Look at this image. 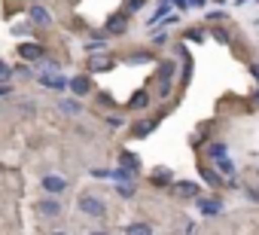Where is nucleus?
Wrapping results in <instances>:
<instances>
[{
    "label": "nucleus",
    "mask_w": 259,
    "mask_h": 235,
    "mask_svg": "<svg viewBox=\"0 0 259 235\" xmlns=\"http://www.w3.org/2000/svg\"><path fill=\"white\" fill-rule=\"evenodd\" d=\"M76 205H79V211H82L89 220H104V217H107V205H104L98 195H92V192H82Z\"/></svg>",
    "instance_id": "1"
},
{
    "label": "nucleus",
    "mask_w": 259,
    "mask_h": 235,
    "mask_svg": "<svg viewBox=\"0 0 259 235\" xmlns=\"http://www.w3.org/2000/svg\"><path fill=\"white\" fill-rule=\"evenodd\" d=\"M37 83H40V86H46V89H55V92H64V89H70V80H64L61 73H55V67L43 70V73L37 76Z\"/></svg>",
    "instance_id": "2"
},
{
    "label": "nucleus",
    "mask_w": 259,
    "mask_h": 235,
    "mask_svg": "<svg viewBox=\"0 0 259 235\" xmlns=\"http://www.w3.org/2000/svg\"><path fill=\"white\" fill-rule=\"evenodd\" d=\"M34 211H37L40 217L52 220V217H61V202H58V195H49V199H37Z\"/></svg>",
    "instance_id": "3"
},
{
    "label": "nucleus",
    "mask_w": 259,
    "mask_h": 235,
    "mask_svg": "<svg viewBox=\"0 0 259 235\" xmlns=\"http://www.w3.org/2000/svg\"><path fill=\"white\" fill-rule=\"evenodd\" d=\"M40 186H43V192H49V195H61V192L67 189V177H61V174H43Z\"/></svg>",
    "instance_id": "4"
},
{
    "label": "nucleus",
    "mask_w": 259,
    "mask_h": 235,
    "mask_svg": "<svg viewBox=\"0 0 259 235\" xmlns=\"http://www.w3.org/2000/svg\"><path fill=\"white\" fill-rule=\"evenodd\" d=\"M113 58L110 55H101V52H95V55H89V70L92 73H107V70H113Z\"/></svg>",
    "instance_id": "5"
},
{
    "label": "nucleus",
    "mask_w": 259,
    "mask_h": 235,
    "mask_svg": "<svg viewBox=\"0 0 259 235\" xmlns=\"http://www.w3.org/2000/svg\"><path fill=\"white\" fill-rule=\"evenodd\" d=\"M70 92H73L76 98H85V95L92 92V83H89V76H85V73H79V76H70Z\"/></svg>",
    "instance_id": "6"
},
{
    "label": "nucleus",
    "mask_w": 259,
    "mask_h": 235,
    "mask_svg": "<svg viewBox=\"0 0 259 235\" xmlns=\"http://www.w3.org/2000/svg\"><path fill=\"white\" fill-rule=\"evenodd\" d=\"M119 168H122L125 174H132V177H135L138 168H141V159H138L135 153H122V156H119Z\"/></svg>",
    "instance_id": "7"
},
{
    "label": "nucleus",
    "mask_w": 259,
    "mask_h": 235,
    "mask_svg": "<svg viewBox=\"0 0 259 235\" xmlns=\"http://www.w3.org/2000/svg\"><path fill=\"white\" fill-rule=\"evenodd\" d=\"M198 211H201L204 217H217V214H223V202H220V199H201V202H198Z\"/></svg>",
    "instance_id": "8"
},
{
    "label": "nucleus",
    "mask_w": 259,
    "mask_h": 235,
    "mask_svg": "<svg viewBox=\"0 0 259 235\" xmlns=\"http://www.w3.org/2000/svg\"><path fill=\"white\" fill-rule=\"evenodd\" d=\"M19 55H22L25 61H37V58H43V46H37V43H25V46H19Z\"/></svg>",
    "instance_id": "9"
},
{
    "label": "nucleus",
    "mask_w": 259,
    "mask_h": 235,
    "mask_svg": "<svg viewBox=\"0 0 259 235\" xmlns=\"http://www.w3.org/2000/svg\"><path fill=\"white\" fill-rule=\"evenodd\" d=\"M31 19H34V25H52V16L46 7H31Z\"/></svg>",
    "instance_id": "10"
},
{
    "label": "nucleus",
    "mask_w": 259,
    "mask_h": 235,
    "mask_svg": "<svg viewBox=\"0 0 259 235\" xmlns=\"http://www.w3.org/2000/svg\"><path fill=\"white\" fill-rule=\"evenodd\" d=\"M58 110L67 113V116H79V113H82V104H79V101H67V98H61V101H58Z\"/></svg>",
    "instance_id": "11"
},
{
    "label": "nucleus",
    "mask_w": 259,
    "mask_h": 235,
    "mask_svg": "<svg viewBox=\"0 0 259 235\" xmlns=\"http://www.w3.org/2000/svg\"><path fill=\"white\" fill-rule=\"evenodd\" d=\"M125 235H153V226L150 223H132L125 229Z\"/></svg>",
    "instance_id": "12"
},
{
    "label": "nucleus",
    "mask_w": 259,
    "mask_h": 235,
    "mask_svg": "<svg viewBox=\"0 0 259 235\" xmlns=\"http://www.w3.org/2000/svg\"><path fill=\"white\" fill-rule=\"evenodd\" d=\"M107 31H110V34H125V16H113V19L107 22Z\"/></svg>",
    "instance_id": "13"
},
{
    "label": "nucleus",
    "mask_w": 259,
    "mask_h": 235,
    "mask_svg": "<svg viewBox=\"0 0 259 235\" xmlns=\"http://www.w3.org/2000/svg\"><path fill=\"white\" fill-rule=\"evenodd\" d=\"M207 156H210L213 162H217V159H226V144H223V141L210 144V147H207Z\"/></svg>",
    "instance_id": "14"
},
{
    "label": "nucleus",
    "mask_w": 259,
    "mask_h": 235,
    "mask_svg": "<svg viewBox=\"0 0 259 235\" xmlns=\"http://www.w3.org/2000/svg\"><path fill=\"white\" fill-rule=\"evenodd\" d=\"M116 189H119V195H122V199H132V195H135V183H132V180H119V183H116Z\"/></svg>",
    "instance_id": "15"
},
{
    "label": "nucleus",
    "mask_w": 259,
    "mask_h": 235,
    "mask_svg": "<svg viewBox=\"0 0 259 235\" xmlns=\"http://www.w3.org/2000/svg\"><path fill=\"white\" fill-rule=\"evenodd\" d=\"M217 168H220V174L235 177V162H232V159H217Z\"/></svg>",
    "instance_id": "16"
},
{
    "label": "nucleus",
    "mask_w": 259,
    "mask_h": 235,
    "mask_svg": "<svg viewBox=\"0 0 259 235\" xmlns=\"http://www.w3.org/2000/svg\"><path fill=\"white\" fill-rule=\"evenodd\" d=\"M159 76H162V83H171V76H174V61H165V64L159 67Z\"/></svg>",
    "instance_id": "17"
},
{
    "label": "nucleus",
    "mask_w": 259,
    "mask_h": 235,
    "mask_svg": "<svg viewBox=\"0 0 259 235\" xmlns=\"http://www.w3.org/2000/svg\"><path fill=\"white\" fill-rule=\"evenodd\" d=\"M147 104H150V95H147V92H138V95L132 98V107H135V110H144Z\"/></svg>",
    "instance_id": "18"
},
{
    "label": "nucleus",
    "mask_w": 259,
    "mask_h": 235,
    "mask_svg": "<svg viewBox=\"0 0 259 235\" xmlns=\"http://www.w3.org/2000/svg\"><path fill=\"white\" fill-rule=\"evenodd\" d=\"M201 177H204L210 186H220V174H217L213 168H201Z\"/></svg>",
    "instance_id": "19"
},
{
    "label": "nucleus",
    "mask_w": 259,
    "mask_h": 235,
    "mask_svg": "<svg viewBox=\"0 0 259 235\" xmlns=\"http://www.w3.org/2000/svg\"><path fill=\"white\" fill-rule=\"evenodd\" d=\"M177 189H180V195H186V199H192V195L198 192V186H195V183H177Z\"/></svg>",
    "instance_id": "20"
},
{
    "label": "nucleus",
    "mask_w": 259,
    "mask_h": 235,
    "mask_svg": "<svg viewBox=\"0 0 259 235\" xmlns=\"http://www.w3.org/2000/svg\"><path fill=\"white\" fill-rule=\"evenodd\" d=\"M10 80H13V67L0 61V86H4V83H10Z\"/></svg>",
    "instance_id": "21"
},
{
    "label": "nucleus",
    "mask_w": 259,
    "mask_h": 235,
    "mask_svg": "<svg viewBox=\"0 0 259 235\" xmlns=\"http://www.w3.org/2000/svg\"><path fill=\"white\" fill-rule=\"evenodd\" d=\"M104 46H107L104 40H92V43H85V52H89V55H95V52H104Z\"/></svg>",
    "instance_id": "22"
},
{
    "label": "nucleus",
    "mask_w": 259,
    "mask_h": 235,
    "mask_svg": "<svg viewBox=\"0 0 259 235\" xmlns=\"http://www.w3.org/2000/svg\"><path fill=\"white\" fill-rule=\"evenodd\" d=\"M168 180H171V171H168V168H162V171L153 174V183H156V186H159V183H168Z\"/></svg>",
    "instance_id": "23"
},
{
    "label": "nucleus",
    "mask_w": 259,
    "mask_h": 235,
    "mask_svg": "<svg viewBox=\"0 0 259 235\" xmlns=\"http://www.w3.org/2000/svg\"><path fill=\"white\" fill-rule=\"evenodd\" d=\"M153 126H156V123H141V126H138V129H135V132H138V135H147V132H150V129H153Z\"/></svg>",
    "instance_id": "24"
},
{
    "label": "nucleus",
    "mask_w": 259,
    "mask_h": 235,
    "mask_svg": "<svg viewBox=\"0 0 259 235\" xmlns=\"http://www.w3.org/2000/svg\"><path fill=\"white\" fill-rule=\"evenodd\" d=\"M107 126H113V129H119V126H122V116H107Z\"/></svg>",
    "instance_id": "25"
},
{
    "label": "nucleus",
    "mask_w": 259,
    "mask_h": 235,
    "mask_svg": "<svg viewBox=\"0 0 259 235\" xmlns=\"http://www.w3.org/2000/svg\"><path fill=\"white\" fill-rule=\"evenodd\" d=\"M98 101H101V104H113V95H110V92H101V98H98Z\"/></svg>",
    "instance_id": "26"
},
{
    "label": "nucleus",
    "mask_w": 259,
    "mask_h": 235,
    "mask_svg": "<svg viewBox=\"0 0 259 235\" xmlns=\"http://www.w3.org/2000/svg\"><path fill=\"white\" fill-rule=\"evenodd\" d=\"M144 7V0H128V10H141Z\"/></svg>",
    "instance_id": "27"
},
{
    "label": "nucleus",
    "mask_w": 259,
    "mask_h": 235,
    "mask_svg": "<svg viewBox=\"0 0 259 235\" xmlns=\"http://www.w3.org/2000/svg\"><path fill=\"white\" fill-rule=\"evenodd\" d=\"M4 95H10V83H4V86H0V98H4Z\"/></svg>",
    "instance_id": "28"
},
{
    "label": "nucleus",
    "mask_w": 259,
    "mask_h": 235,
    "mask_svg": "<svg viewBox=\"0 0 259 235\" xmlns=\"http://www.w3.org/2000/svg\"><path fill=\"white\" fill-rule=\"evenodd\" d=\"M247 195H250L253 202H259V192H256V189H247Z\"/></svg>",
    "instance_id": "29"
},
{
    "label": "nucleus",
    "mask_w": 259,
    "mask_h": 235,
    "mask_svg": "<svg viewBox=\"0 0 259 235\" xmlns=\"http://www.w3.org/2000/svg\"><path fill=\"white\" fill-rule=\"evenodd\" d=\"M174 4H177V7H183V10H186V7H189V0H174Z\"/></svg>",
    "instance_id": "30"
},
{
    "label": "nucleus",
    "mask_w": 259,
    "mask_h": 235,
    "mask_svg": "<svg viewBox=\"0 0 259 235\" xmlns=\"http://www.w3.org/2000/svg\"><path fill=\"white\" fill-rule=\"evenodd\" d=\"M89 235H110V232H101V229H98V232H89Z\"/></svg>",
    "instance_id": "31"
},
{
    "label": "nucleus",
    "mask_w": 259,
    "mask_h": 235,
    "mask_svg": "<svg viewBox=\"0 0 259 235\" xmlns=\"http://www.w3.org/2000/svg\"><path fill=\"white\" fill-rule=\"evenodd\" d=\"M52 235H67V232H52Z\"/></svg>",
    "instance_id": "32"
},
{
    "label": "nucleus",
    "mask_w": 259,
    "mask_h": 235,
    "mask_svg": "<svg viewBox=\"0 0 259 235\" xmlns=\"http://www.w3.org/2000/svg\"><path fill=\"white\" fill-rule=\"evenodd\" d=\"M238 4H247V0H238Z\"/></svg>",
    "instance_id": "33"
},
{
    "label": "nucleus",
    "mask_w": 259,
    "mask_h": 235,
    "mask_svg": "<svg viewBox=\"0 0 259 235\" xmlns=\"http://www.w3.org/2000/svg\"><path fill=\"white\" fill-rule=\"evenodd\" d=\"M256 25H259V19H256Z\"/></svg>",
    "instance_id": "34"
}]
</instances>
